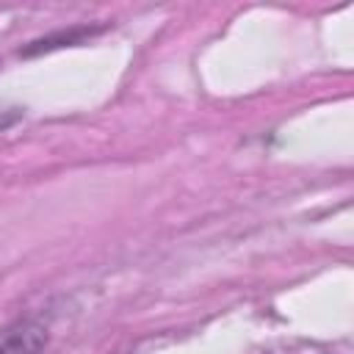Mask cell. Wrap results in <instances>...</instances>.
<instances>
[{"instance_id":"7a4b0ae2","label":"cell","mask_w":354,"mask_h":354,"mask_svg":"<svg viewBox=\"0 0 354 354\" xmlns=\"http://www.w3.org/2000/svg\"><path fill=\"white\" fill-rule=\"evenodd\" d=\"M8 122H11V116H8L6 111H0V127H3V124H8Z\"/></svg>"},{"instance_id":"6da1fadb","label":"cell","mask_w":354,"mask_h":354,"mask_svg":"<svg viewBox=\"0 0 354 354\" xmlns=\"http://www.w3.org/2000/svg\"><path fill=\"white\" fill-rule=\"evenodd\" d=\"M47 332L33 321H19L0 335V354H39Z\"/></svg>"}]
</instances>
